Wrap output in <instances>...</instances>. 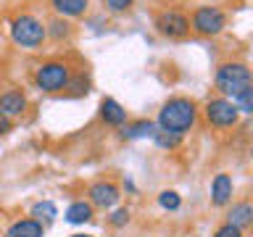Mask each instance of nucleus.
Instances as JSON below:
<instances>
[{
    "label": "nucleus",
    "mask_w": 253,
    "mask_h": 237,
    "mask_svg": "<svg viewBox=\"0 0 253 237\" xmlns=\"http://www.w3.org/2000/svg\"><path fill=\"white\" fill-rule=\"evenodd\" d=\"M198 121V103L193 98H169L158 108V118H156V126L158 129H169V132H179L185 134L195 126Z\"/></svg>",
    "instance_id": "f257e3e1"
},
{
    "label": "nucleus",
    "mask_w": 253,
    "mask_h": 237,
    "mask_svg": "<svg viewBox=\"0 0 253 237\" xmlns=\"http://www.w3.org/2000/svg\"><path fill=\"white\" fill-rule=\"evenodd\" d=\"M213 84H216V90L221 92V98L232 100L235 95H240L243 90L253 87V74H251L248 63L224 61V63H219L216 77H213Z\"/></svg>",
    "instance_id": "f03ea898"
},
{
    "label": "nucleus",
    "mask_w": 253,
    "mask_h": 237,
    "mask_svg": "<svg viewBox=\"0 0 253 237\" xmlns=\"http://www.w3.org/2000/svg\"><path fill=\"white\" fill-rule=\"evenodd\" d=\"M8 32H11V42L16 47H24V50H40L47 40L45 24L32 13L13 16L11 24H8Z\"/></svg>",
    "instance_id": "7ed1b4c3"
},
{
    "label": "nucleus",
    "mask_w": 253,
    "mask_h": 237,
    "mask_svg": "<svg viewBox=\"0 0 253 237\" xmlns=\"http://www.w3.org/2000/svg\"><path fill=\"white\" fill-rule=\"evenodd\" d=\"M71 84V66L61 58H50L35 69V87L47 95L63 92Z\"/></svg>",
    "instance_id": "20e7f679"
},
{
    "label": "nucleus",
    "mask_w": 253,
    "mask_h": 237,
    "mask_svg": "<svg viewBox=\"0 0 253 237\" xmlns=\"http://www.w3.org/2000/svg\"><path fill=\"white\" fill-rule=\"evenodd\" d=\"M190 19V32L201 37H216L227 29V13L219 5H198Z\"/></svg>",
    "instance_id": "39448f33"
},
{
    "label": "nucleus",
    "mask_w": 253,
    "mask_h": 237,
    "mask_svg": "<svg viewBox=\"0 0 253 237\" xmlns=\"http://www.w3.org/2000/svg\"><path fill=\"white\" fill-rule=\"evenodd\" d=\"M203 116L206 121H209L211 126H216V129H229V126H235L237 121H240V111H237V106L232 100L227 98H211L209 103L203 106Z\"/></svg>",
    "instance_id": "423d86ee"
},
{
    "label": "nucleus",
    "mask_w": 253,
    "mask_h": 237,
    "mask_svg": "<svg viewBox=\"0 0 253 237\" xmlns=\"http://www.w3.org/2000/svg\"><path fill=\"white\" fill-rule=\"evenodd\" d=\"M156 29L158 35L169 37V40H182L190 35V19L177 8H169V11H161L156 16Z\"/></svg>",
    "instance_id": "0eeeda50"
},
{
    "label": "nucleus",
    "mask_w": 253,
    "mask_h": 237,
    "mask_svg": "<svg viewBox=\"0 0 253 237\" xmlns=\"http://www.w3.org/2000/svg\"><path fill=\"white\" fill-rule=\"evenodd\" d=\"M119 198H122V193H119L116 182H111V179L92 182L90 190H87V203H90L92 208L111 211V208H114V205L119 203Z\"/></svg>",
    "instance_id": "6e6552de"
},
{
    "label": "nucleus",
    "mask_w": 253,
    "mask_h": 237,
    "mask_svg": "<svg viewBox=\"0 0 253 237\" xmlns=\"http://www.w3.org/2000/svg\"><path fill=\"white\" fill-rule=\"evenodd\" d=\"M27 111V95L16 87H8V90L0 92V116L5 118H16Z\"/></svg>",
    "instance_id": "1a4fd4ad"
},
{
    "label": "nucleus",
    "mask_w": 253,
    "mask_h": 237,
    "mask_svg": "<svg viewBox=\"0 0 253 237\" xmlns=\"http://www.w3.org/2000/svg\"><path fill=\"white\" fill-rule=\"evenodd\" d=\"M232 195H235V182L229 174L219 171L216 177L211 179V203L219 205V208H224V205L232 203Z\"/></svg>",
    "instance_id": "9d476101"
},
{
    "label": "nucleus",
    "mask_w": 253,
    "mask_h": 237,
    "mask_svg": "<svg viewBox=\"0 0 253 237\" xmlns=\"http://www.w3.org/2000/svg\"><path fill=\"white\" fill-rule=\"evenodd\" d=\"M3 237H45V224H40L37 219H16L11 227L5 229Z\"/></svg>",
    "instance_id": "9b49d317"
},
{
    "label": "nucleus",
    "mask_w": 253,
    "mask_h": 237,
    "mask_svg": "<svg viewBox=\"0 0 253 237\" xmlns=\"http://www.w3.org/2000/svg\"><path fill=\"white\" fill-rule=\"evenodd\" d=\"M50 8L61 19H79L90 11V0H50Z\"/></svg>",
    "instance_id": "f8f14e48"
},
{
    "label": "nucleus",
    "mask_w": 253,
    "mask_h": 237,
    "mask_svg": "<svg viewBox=\"0 0 253 237\" xmlns=\"http://www.w3.org/2000/svg\"><path fill=\"white\" fill-rule=\"evenodd\" d=\"M100 118L108 126H122V124H126V108L114 98H103L100 100Z\"/></svg>",
    "instance_id": "ddd939ff"
},
{
    "label": "nucleus",
    "mask_w": 253,
    "mask_h": 237,
    "mask_svg": "<svg viewBox=\"0 0 253 237\" xmlns=\"http://www.w3.org/2000/svg\"><path fill=\"white\" fill-rule=\"evenodd\" d=\"M251 221H253V205H251V200L232 203V208L227 211V224H232L237 229L251 227Z\"/></svg>",
    "instance_id": "4468645a"
},
{
    "label": "nucleus",
    "mask_w": 253,
    "mask_h": 237,
    "mask_svg": "<svg viewBox=\"0 0 253 237\" xmlns=\"http://www.w3.org/2000/svg\"><path fill=\"white\" fill-rule=\"evenodd\" d=\"M153 132H156V121H150V118H140V121L122 124V137H124V140H142V137H153Z\"/></svg>",
    "instance_id": "2eb2a0df"
},
{
    "label": "nucleus",
    "mask_w": 253,
    "mask_h": 237,
    "mask_svg": "<svg viewBox=\"0 0 253 237\" xmlns=\"http://www.w3.org/2000/svg\"><path fill=\"white\" fill-rule=\"evenodd\" d=\"M92 205L87 203V200H74L66 208V213H63V219L69 221V224H87V221L92 219Z\"/></svg>",
    "instance_id": "dca6fc26"
},
{
    "label": "nucleus",
    "mask_w": 253,
    "mask_h": 237,
    "mask_svg": "<svg viewBox=\"0 0 253 237\" xmlns=\"http://www.w3.org/2000/svg\"><path fill=\"white\" fill-rule=\"evenodd\" d=\"M71 32H74V29H71L69 19H61V16H55L50 24H45V35L50 37V40H55V42H61V40H69Z\"/></svg>",
    "instance_id": "f3484780"
},
{
    "label": "nucleus",
    "mask_w": 253,
    "mask_h": 237,
    "mask_svg": "<svg viewBox=\"0 0 253 237\" xmlns=\"http://www.w3.org/2000/svg\"><path fill=\"white\" fill-rule=\"evenodd\" d=\"M182 137L185 134H179V132H169V129H158L156 126V132H153V142L161 150H174V148H179L182 145Z\"/></svg>",
    "instance_id": "a211bd4d"
},
{
    "label": "nucleus",
    "mask_w": 253,
    "mask_h": 237,
    "mask_svg": "<svg viewBox=\"0 0 253 237\" xmlns=\"http://www.w3.org/2000/svg\"><path fill=\"white\" fill-rule=\"evenodd\" d=\"M55 216H58V208L53 200H37L32 205V219H37L40 224H50Z\"/></svg>",
    "instance_id": "6ab92c4d"
},
{
    "label": "nucleus",
    "mask_w": 253,
    "mask_h": 237,
    "mask_svg": "<svg viewBox=\"0 0 253 237\" xmlns=\"http://www.w3.org/2000/svg\"><path fill=\"white\" fill-rule=\"evenodd\" d=\"M158 205H161L164 211H179L182 198H179V193H174V190H161V193H158Z\"/></svg>",
    "instance_id": "aec40b11"
},
{
    "label": "nucleus",
    "mask_w": 253,
    "mask_h": 237,
    "mask_svg": "<svg viewBox=\"0 0 253 237\" xmlns=\"http://www.w3.org/2000/svg\"><path fill=\"white\" fill-rule=\"evenodd\" d=\"M111 227H116V229H122L129 224V208H116L114 213H111Z\"/></svg>",
    "instance_id": "412c9836"
},
{
    "label": "nucleus",
    "mask_w": 253,
    "mask_h": 237,
    "mask_svg": "<svg viewBox=\"0 0 253 237\" xmlns=\"http://www.w3.org/2000/svg\"><path fill=\"white\" fill-rule=\"evenodd\" d=\"M213 237H245V235H243V229H237V227H232V224H227V221H224V224L213 232Z\"/></svg>",
    "instance_id": "4be33fe9"
},
{
    "label": "nucleus",
    "mask_w": 253,
    "mask_h": 237,
    "mask_svg": "<svg viewBox=\"0 0 253 237\" xmlns=\"http://www.w3.org/2000/svg\"><path fill=\"white\" fill-rule=\"evenodd\" d=\"M134 0H106V5H108V11H114V13H124V11H129Z\"/></svg>",
    "instance_id": "5701e85b"
},
{
    "label": "nucleus",
    "mask_w": 253,
    "mask_h": 237,
    "mask_svg": "<svg viewBox=\"0 0 253 237\" xmlns=\"http://www.w3.org/2000/svg\"><path fill=\"white\" fill-rule=\"evenodd\" d=\"M5 132H11V118L0 116V134H5Z\"/></svg>",
    "instance_id": "b1692460"
},
{
    "label": "nucleus",
    "mask_w": 253,
    "mask_h": 237,
    "mask_svg": "<svg viewBox=\"0 0 253 237\" xmlns=\"http://www.w3.org/2000/svg\"><path fill=\"white\" fill-rule=\"evenodd\" d=\"M71 237H92V235H71Z\"/></svg>",
    "instance_id": "393cba45"
}]
</instances>
